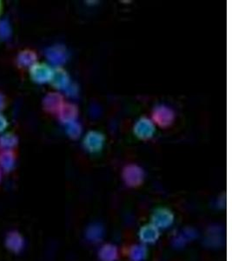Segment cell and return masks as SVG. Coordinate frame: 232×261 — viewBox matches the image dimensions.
<instances>
[{
	"label": "cell",
	"instance_id": "obj_5",
	"mask_svg": "<svg viewBox=\"0 0 232 261\" xmlns=\"http://www.w3.org/2000/svg\"><path fill=\"white\" fill-rule=\"evenodd\" d=\"M98 257L101 261H116L119 258L118 247L112 244H105L98 251Z\"/></svg>",
	"mask_w": 232,
	"mask_h": 261
},
{
	"label": "cell",
	"instance_id": "obj_4",
	"mask_svg": "<svg viewBox=\"0 0 232 261\" xmlns=\"http://www.w3.org/2000/svg\"><path fill=\"white\" fill-rule=\"evenodd\" d=\"M104 229L101 224L93 223L87 227L85 237L92 243H98L104 238Z\"/></svg>",
	"mask_w": 232,
	"mask_h": 261
},
{
	"label": "cell",
	"instance_id": "obj_8",
	"mask_svg": "<svg viewBox=\"0 0 232 261\" xmlns=\"http://www.w3.org/2000/svg\"><path fill=\"white\" fill-rule=\"evenodd\" d=\"M125 178L127 180V183L134 186V185L138 184L141 181V174L139 172H137V171L135 172L134 170H131L126 173Z\"/></svg>",
	"mask_w": 232,
	"mask_h": 261
},
{
	"label": "cell",
	"instance_id": "obj_3",
	"mask_svg": "<svg viewBox=\"0 0 232 261\" xmlns=\"http://www.w3.org/2000/svg\"><path fill=\"white\" fill-rule=\"evenodd\" d=\"M6 245L12 252H19L24 248V239L18 231H12L6 236Z\"/></svg>",
	"mask_w": 232,
	"mask_h": 261
},
{
	"label": "cell",
	"instance_id": "obj_2",
	"mask_svg": "<svg viewBox=\"0 0 232 261\" xmlns=\"http://www.w3.org/2000/svg\"><path fill=\"white\" fill-rule=\"evenodd\" d=\"M159 235V229L153 224H147L140 229V240L144 244H153L157 242Z\"/></svg>",
	"mask_w": 232,
	"mask_h": 261
},
{
	"label": "cell",
	"instance_id": "obj_7",
	"mask_svg": "<svg viewBox=\"0 0 232 261\" xmlns=\"http://www.w3.org/2000/svg\"><path fill=\"white\" fill-rule=\"evenodd\" d=\"M196 236V231H194L193 229H185V231H183L181 234L179 235L173 241V245L175 246H178V247H181V246H185L188 241L195 239Z\"/></svg>",
	"mask_w": 232,
	"mask_h": 261
},
{
	"label": "cell",
	"instance_id": "obj_1",
	"mask_svg": "<svg viewBox=\"0 0 232 261\" xmlns=\"http://www.w3.org/2000/svg\"><path fill=\"white\" fill-rule=\"evenodd\" d=\"M174 222V214L166 208H159L153 213L152 224L158 229H166Z\"/></svg>",
	"mask_w": 232,
	"mask_h": 261
},
{
	"label": "cell",
	"instance_id": "obj_6",
	"mask_svg": "<svg viewBox=\"0 0 232 261\" xmlns=\"http://www.w3.org/2000/svg\"><path fill=\"white\" fill-rule=\"evenodd\" d=\"M129 257L131 261H143L147 257V247L143 244L133 245L130 248Z\"/></svg>",
	"mask_w": 232,
	"mask_h": 261
}]
</instances>
